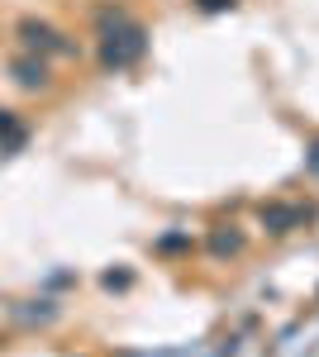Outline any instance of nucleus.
<instances>
[{
  "label": "nucleus",
  "mask_w": 319,
  "mask_h": 357,
  "mask_svg": "<svg viewBox=\"0 0 319 357\" xmlns=\"http://www.w3.org/2000/svg\"><path fill=\"white\" fill-rule=\"evenodd\" d=\"M96 53L105 72H129L148 53V24L133 20L124 5H105L96 15Z\"/></svg>",
  "instance_id": "f257e3e1"
},
{
  "label": "nucleus",
  "mask_w": 319,
  "mask_h": 357,
  "mask_svg": "<svg viewBox=\"0 0 319 357\" xmlns=\"http://www.w3.org/2000/svg\"><path fill=\"white\" fill-rule=\"evenodd\" d=\"M15 33H20L24 53H34V57H67V53H77L72 38H67L62 29H53L48 20H20Z\"/></svg>",
  "instance_id": "f03ea898"
},
{
  "label": "nucleus",
  "mask_w": 319,
  "mask_h": 357,
  "mask_svg": "<svg viewBox=\"0 0 319 357\" xmlns=\"http://www.w3.org/2000/svg\"><path fill=\"white\" fill-rule=\"evenodd\" d=\"M310 215H315V210H305V205L272 200V205H262V229L267 234H291V229H300V224H310Z\"/></svg>",
  "instance_id": "7ed1b4c3"
},
{
  "label": "nucleus",
  "mask_w": 319,
  "mask_h": 357,
  "mask_svg": "<svg viewBox=\"0 0 319 357\" xmlns=\"http://www.w3.org/2000/svg\"><path fill=\"white\" fill-rule=\"evenodd\" d=\"M10 77L24 86V91H48V57L20 53L15 62H10Z\"/></svg>",
  "instance_id": "20e7f679"
},
{
  "label": "nucleus",
  "mask_w": 319,
  "mask_h": 357,
  "mask_svg": "<svg viewBox=\"0 0 319 357\" xmlns=\"http://www.w3.org/2000/svg\"><path fill=\"white\" fill-rule=\"evenodd\" d=\"M29 143V124L15 110H0V153H20Z\"/></svg>",
  "instance_id": "39448f33"
},
{
  "label": "nucleus",
  "mask_w": 319,
  "mask_h": 357,
  "mask_svg": "<svg viewBox=\"0 0 319 357\" xmlns=\"http://www.w3.org/2000/svg\"><path fill=\"white\" fill-rule=\"evenodd\" d=\"M210 252L214 257H234V252H243V234H214Z\"/></svg>",
  "instance_id": "423d86ee"
},
{
  "label": "nucleus",
  "mask_w": 319,
  "mask_h": 357,
  "mask_svg": "<svg viewBox=\"0 0 319 357\" xmlns=\"http://www.w3.org/2000/svg\"><path fill=\"white\" fill-rule=\"evenodd\" d=\"M305 172H310V176H319V138H310V143H305Z\"/></svg>",
  "instance_id": "0eeeda50"
},
{
  "label": "nucleus",
  "mask_w": 319,
  "mask_h": 357,
  "mask_svg": "<svg viewBox=\"0 0 319 357\" xmlns=\"http://www.w3.org/2000/svg\"><path fill=\"white\" fill-rule=\"evenodd\" d=\"M205 15H214V10H234V0H195Z\"/></svg>",
  "instance_id": "6e6552de"
}]
</instances>
